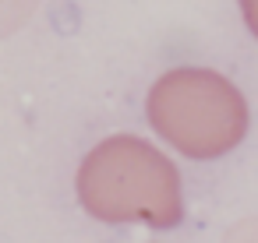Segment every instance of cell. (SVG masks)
<instances>
[{
    "instance_id": "cell-1",
    "label": "cell",
    "mask_w": 258,
    "mask_h": 243,
    "mask_svg": "<svg viewBox=\"0 0 258 243\" xmlns=\"http://www.w3.org/2000/svg\"><path fill=\"white\" fill-rule=\"evenodd\" d=\"M75 194L78 204L106 225L173 229L184 218L177 166L138 134L103 138L82 159Z\"/></svg>"
},
{
    "instance_id": "cell-2",
    "label": "cell",
    "mask_w": 258,
    "mask_h": 243,
    "mask_svg": "<svg viewBox=\"0 0 258 243\" xmlns=\"http://www.w3.org/2000/svg\"><path fill=\"white\" fill-rule=\"evenodd\" d=\"M152 131L184 159H223L247 134V102L240 88L209 67L166 71L145 99Z\"/></svg>"
}]
</instances>
